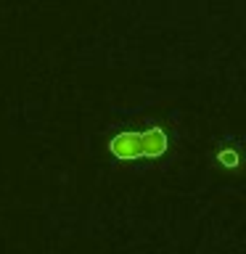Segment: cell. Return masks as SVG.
I'll list each match as a JSON object with an SVG mask.
<instances>
[{
    "label": "cell",
    "mask_w": 246,
    "mask_h": 254,
    "mask_svg": "<svg viewBox=\"0 0 246 254\" xmlns=\"http://www.w3.org/2000/svg\"><path fill=\"white\" fill-rule=\"evenodd\" d=\"M109 151L117 159H154L167 151V132L162 127H146V130H127L111 138Z\"/></svg>",
    "instance_id": "obj_1"
}]
</instances>
